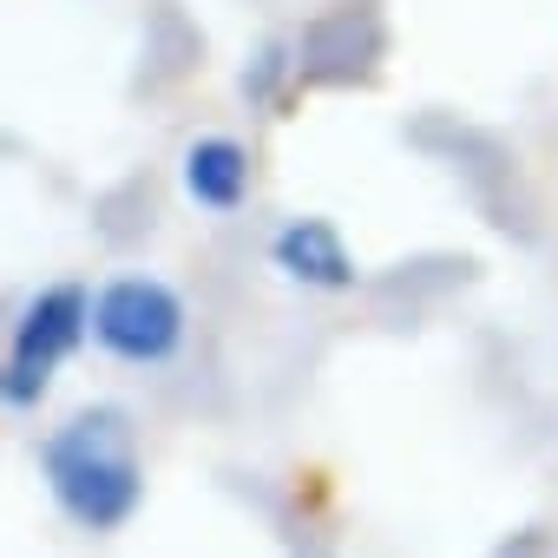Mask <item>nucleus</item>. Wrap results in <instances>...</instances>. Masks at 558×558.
I'll return each instance as SVG.
<instances>
[{"label":"nucleus","instance_id":"f257e3e1","mask_svg":"<svg viewBox=\"0 0 558 558\" xmlns=\"http://www.w3.org/2000/svg\"><path fill=\"white\" fill-rule=\"evenodd\" d=\"M40 473H47L53 506L80 532H119L145 499L132 414L125 408H80L66 427H53L40 440Z\"/></svg>","mask_w":558,"mask_h":558},{"label":"nucleus","instance_id":"f03ea898","mask_svg":"<svg viewBox=\"0 0 558 558\" xmlns=\"http://www.w3.org/2000/svg\"><path fill=\"white\" fill-rule=\"evenodd\" d=\"M93 336V296L80 283H47L8 329V368H0V395H8V408H34L60 362Z\"/></svg>","mask_w":558,"mask_h":558},{"label":"nucleus","instance_id":"7ed1b4c3","mask_svg":"<svg viewBox=\"0 0 558 558\" xmlns=\"http://www.w3.org/2000/svg\"><path fill=\"white\" fill-rule=\"evenodd\" d=\"M93 342L132 368H158L184 349V296L158 276H112L93 296Z\"/></svg>","mask_w":558,"mask_h":558},{"label":"nucleus","instance_id":"20e7f679","mask_svg":"<svg viewBox=\"0 0 558 558\" xmlns=\"http://www.w3.org/2000/svg\"><path fill=\"white\" fill-rule=\"evenodd\" d=\"M269 263L290 276V283H303V290H355V256H349V243H342V230L329 223V217H290L283 230L269 236Z\"/></svg>","mask_w":558,"mask_h":558},{"label":"nucleus","instance_id":"39448f33","mask_svg":"<svg viewBox=\"0 0 558 558\" xmlns=\"http://www.w3.org/2000/svg\"><path fill=\"white\" fill-rule=\"evenodd\" d=\"M178 178H184V197H191L197 210H217V217H223V210H236V204L250 197V151H243L236 138H223V132L191 138Z\"/></svg>","mask_w":558,"mask_h":558},{"label":"nucleus","instance_id":"423d86ee","mask_svg":"<svg viewBox=\"0 0 558 558\" xmlns=\"http://www.w3.org/2000/svg\"><path fill=\"white\" fill-rule=\"evenodd\" d=\"M296 73V60H290V47H263L250 66H243V93L256 99V106H276L283 99V80Z\"/></svg>","mask_w":558,"mask_h":558}]
</instances>
